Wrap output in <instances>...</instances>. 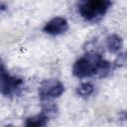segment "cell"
Here are the masks:
<instances>
[{"label":"cell","instance_id":"obj_1","mask_svg":"<svg viewBox=\"0 0 127 127\" xmlns=\"http://www.w3.org/2000/svg\"><path fill=\"white\" fill-rule=\"evenodd\" d=\"M111 5L112 2L108 0H85L77 4V10L86 22L97 23L104 17Z\"/></svg>","mask_w":127,"mask_h":127},{"label":"cell","instance_id":"obj_2","mask_svg":"<svg viewBox=\"0 0 127 127\" xmlns=\"http://www.w3.org/2000/svg\"><path fill=\"white\" fill-rule=\"evenodd\" d=\"M102 61L103 59L100 54L96 52H88L73 64L72 73L77 78L96 75L97 69Z\"/></svg>","mask_w":127,"mask_h":127},{"label":"cell","instance_id":"obj_3","mask_svg":"<svg viewBox=\"0 0 127 127\" xmlns=\"http://www.w3.org/2000/svg\"><path fill=\"white\" fill-rule=\"evenodd\" d=\"M25 81L22 77L11 75L5 68L4 64H1L0 72V91L4 96L13 97L20 95L24 89Z\"/></svg>","mask_w":127,"mask_h":127},{"label":"cell","instance_id":"obj_4","mask_svg":"<svg viewBox=\"0 0 127 127\" xmlns=\"http://www.w3.org/2000/svg\"><path fill=\"white\" fill-rule=\"evenodd\" d=\"M64 92V85L57 78H48L41 82L39 86V96L42 101L58 98Z\"/></svg>","mask_w":127,"mask_h":127},{"label":"cell","instance_id":"obj_5","mask_svg":"<svg viewBox=\"0 0 127 127\" xmlns=\"http://www.w3.org/2000/svg\"><path fill=\"white\" fill-rule=\"evenodd\" d=\"M68 30V22L64 17H55L48 21L43 27V31L52 36H58Z\"/></svg>","mask_w":127,"mask_h":127},{"label":"cell","instance_id":"obj_6","mask_svg":"<svg viewBox=\"0 0 127 127\" xmlns=\"http://www.w3.org/2000/svg\"><path fill=\"white\" fill-rule=\"evenodd\" d=\"M50 118L43 112L30 116L25 121V127H47Z\"/></svg>","mask_w":127,"mask_h":127},{"label":"cell","instance_id":"obj_7","mask_svg":"<svg viewBox=\"0 0 127 127\" xmlns=\"http://www.w3.org/2000/svg\"><path fill=\"white\" fill-rule=\"evenodd\" d=\"M105 45H106V48L109 51V53L115 54V53L119 52L120 49L122 48L123 41L120 36H118L116 34H111V35L107 36V38L105 39Z\"/></svg>","mask_w":127,"mask_h":127},{"label":"cell","instance_id":"obj_8","mask_svg":"<svg viewBox=\"0 0 127 127\" xmlns=\"http://www.w3.org/2000/svg\"><path fill=\"white\" fill-rule=\"evenodd\" d=\"M76 93L80 97H88L94 91V86L90 82H82L76 87Z\"/></svg>","mask_w":127,"mask_h":127},{"label":"cell","instance_id":"obj_9","mask_svg":"<svg viewBox=\"0 0 127 127\" xmlns=\"http://www.w3.org/2000/svg\"><path fill=\"white\" fill-rule=\"evenodd\" d=\"M112 71V64L105 61L103 59V61L101 62L98 69H97V72H96V75L95 76H98V77H106L107 75H109Z\"/></svg>","mask_w":127,"mask_h":127},{"label":"cell","instance_id":"obj_10","mask_svg":"<svg viewBox=\"0 0 127 127\" xmlns=\"http://www.w3.org/2000/svg\"><path fill=\"white\" fill-rule=\"evenodd\" d=\"M125 65H127V52L118 55L113 62V66L115 67H122Z\"/></svg>","mask_w":127,"mask_h":127},{"label":"cell","instance_id":"obj_11","mask_svg":"<svg viewBox=\"0 0 127 127\" xmlns=\"http://www.w3.org/2000/svg\"><path fill=\"white\" fill-rule=\"evenodd\" d=\"M5 127H16V126H14V125H6Z\"/></svg>","mask_w":127,"mask_h":127}]
</instances>
